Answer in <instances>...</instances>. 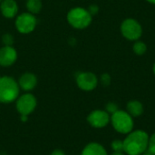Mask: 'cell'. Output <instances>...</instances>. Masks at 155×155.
<instances>
[{"label": "cell", "mask_w": 155, "mask_h": 155, "mask_svg": "<svg viewBox=\"0 0 155 155\" xmlns=\"http://www.w3.org/2000/svg\"><path fill=\"white\" fill-rule=\"evenodd\" d=\"M149 135L143 130L132 131L124 140V152L127 155H141L148 150Z\"/></svg>", "instance_id": "1"}, {"label": "cell", "mask_w": 155, "mask_h": 155, "mask_svg": "<svg viewBox=\"0 0 155 155\" xmlns=\"http://www.w3.org/2000/svg\"><path fill=\"white\" fill-rule=\"evenodd\" d=\"M17 81L12 76H0V104H12L20 95Z\"/></svg>", "instance_id": "2"}, {"label": "cell", "mask_w": 155, "mask_h": 155, "mask_svg": "<svg viewBox=\"0 0 155 155\" xmlns=\"http://www.w3.org/2000/svg\"><path fill=\"white\" fill-rule=\"evenodd\" d=\"M68 24L75 29H85L93 20V15L84 7L76 6L69 10L66 15Z\"/></svg>", "instance_id": "3"}, {"label": "cell", "mask_w": 155, "mask_h": 155, "mask_svg": "<svg viewBox=\"0 0 155 155\" xmlns=\"http://www.w3.org/2000/svg\"><path fill=\"white\" fill-rule=\"evenodd\" d=\"M133 118L134 117H132L126 111L118 110L111 115V123L117 133L128 134L134 130V122Z\"/></svg>", "instance_id": "4"}, {"label": "cell", "mask_w": 155, "mask_h": 155, "mask_svg": "<svg viewBox=\"0 0 155 155\" xmlns=\"http://www.w3.org/2000/svg\"><path fill=\"white\" fill-rule=\"evenodd\" d=\"M37 106V99L31 93L20 94L15 100V109L19 115L29 116L35 112Z\"/></svg>", "instance_id": "5"}, {"label": "cell", "mask_w": 155, "mask_h": 155, "mask_svg": "<svg viewBox=\"0 0 155 155\" xmlns=\"http://www.w3.org/2000/svg\"><path fill=\"white\" fill-rule=\"evenodd\" d=\"M37 25V19L35 15L25 12L16 15L15 21V26L18 33L22 35H27L32 33Z\"/></svg>", "instance_id": "6"}, {"label": "cell", "mask_w": 155, "mask_h": 155, "mask_svg": "<svg viewBox=\"0 0 155 155\" xmlns=\"http://www.w3.org/2000/svg\"><path fill=\"white\" fill-rule=\"evenodd\" d=\"M122 35L128 40L134 41L138 40L143 34L142 25L135 19L127 18L123 21L121 25Z\"/></svg>", "instance_id": "7"}, {"label": "cell", "mask_w": 155, "mask_h": 155, "mask_svg": "<svg viewBox=\"0 0 155 155\" xmlns=\"http://www.w3.org/2000/svg\"><path fill=\"white\" fill-rule=\"evenodd\" d=\"M76 84L84 92H91L98 85V78L92 72H81L76 76Z\"/></svg>", "instance_id": "8"}, {"label": "cell", "mask_w": 155, "mask_h": 155, "mask_svg": "<svg viewBox=\"0 0 155 155\" xmlns=\"http://www.w3.org/2000/svg\"><path fill=\"white\" fill-rule=\"evenodd\" d=\"M86 120L92 127L95 129H102L107 126L111 122V115L105 110L97 109L92 111L88 114Z\"/></svg>", "instance_id": "9"}, {"label": "cell", "mask_w": 155, "mask_h": 155, "mask_svg": "<svg viewBox=\"0 0 155 155\" xmlns=\"http://www.w3.org/2000/svg\"><path fill=\"white\" fill-rule=\"evenodd\" d=\"M17 51L14 46L3 45L0 48V66L10 67L14 65L17 60Z\"/></svg>", "instance_id": "10"}, {"label": "cell", "mask_w": 155, "mask_h": 155, "mask_svg": "<svg viewBox=\"0 0 155 155\" xmlns=\"http://www.w3.org/2000/svg\"><path fill=\"white\" fill-rule=\"evenodd\" d=\"M37 82V76L30 72L23 74L17 81L20 90H23L25 93H30L33 91L36 87Z\"/></svg>", "instance_id": "11"}, {"label": "cell", "mask_w": 155, "mask_h": 155, "mask_svg": "<svg viewBox=\"0 0 155 155\" xmlns=\"http://www.w3.org/2000/svg\"><path fill=\"white\" fill-rule=\"evenodd\" d=\"M0 12L7 19L16 17L18 14V5L15 0H3L0 4Z\"/></svg>", "instance_id": "12"}, {"label": "cell", "mask_w": 155, "mask_h": 155, "mask_svg": "<svg viewBox=\"0 0 155 155\" xmlns=\"http://www.w3.org/2000/svg\"><path fill=\"white\" fill-rule=\"evenodd\" d=\"M80 155H108V153L102 144L93 142L84 146Z\"/></svg>", "instance_id": "13"}, {"label": "cell", "mask_w": 155, "mask_h": 155, "mask_svg": "<svg viewBox=\"0 0 155 155\" xmlns=\"http://www.w3.org/2000/svg\"><path fill=\"white\" fill-rule=\"evenodd\" d=\"M127 113L132 117H139L143 114V105L137 100H132L127 103L126 105Z\"/></svg>", "instance_id": "14"}, {"label": "cell", "mask_w": 155, "mask_h": 155, "mask_svg": "<svg viewBox=\"0 0 155 155\" xmlns=\"http://www.w3.org/2000/svg\"><path fill=\"white\" fill-rule=\"evenodd\" d=\"M25 7L27 12L33 15H37L43 8V2L42 0H26Z\"/></svg>", "instance_id": "15"}, {"label": "cell", "mask_w": 155, "mask_h": 155, "mask_svg": "<svg viewBox=\"0 0 155 155\" xmlns=\"http://www.w3.org/2000/svg\"><path fill=\"white\" fill-rule=\"evenodd\" d=\"M133 50L136 54L143 55L147 51V45L142 41H137V42L134 43V45L133 46Z\"/></svg>", "instance_id": "16"}, {"label": "cell", "mask_w": 155, "mask_h": 155, "mask_svg": "<svg viewBox=\"0 0 155 155\" xmlns=\"http://www.w3.org/2000/svg\"><path fill=\"white\" fill-rule=\"evenodd\" d=\"M15 42V38L13 36V35L6 33L5 35H3L2 36V43L4 45H7V46H13Z\"/></svg>", "instance_id": "17"}, {"label": "cell", "mask_w": 155, "mask_h": 155, "mask_svg": "<svg viewBox=\"0 0 155 155\" xmlns=\"http://www.w3.org/2000/svg\"><path fill=\"white\" fill-rule=\"evenodd\" d=\"M111 147H112L114 152H124V141L118 140V139L114 140L112 142Z\"/></svg>", "instance_id": "18"}, {"label": "cell", "mask_w": 155, "mask_h": 155, "mask_svg": "<svg viewBox=\"0 0 155 155\" xmlns=\"http://www.w3.org/2000/svg\"><path fill=\"white\" fill-rule=\"evenodd\" d=\"M119 110L118 104L114 102H109L106 105H105V111L109 114H113L114 113H116Z\"/></svg>", "instance_id": "19"}, {"label": "cell", "mask_w": 155, "mask_h": 155, "mask_svg": "<svg viewBox=\"0 0 155 155\" xmlns=\"http://www.w3.org/2000/svg\"><path fill=\"white\" fill-rule=\"evenodd\" d=\"M100 82L101 84L104 85V86H109L111 84V82H112V78H111V75L107 73H104L101 75L100 77Z\"/></svg>", "instance_id": "20"}, {"label": "cell", "mask_w": 155, "mask_h": 155, "mask_svg": "<svg viewBox=\"0 0 155 155\" xmlns=\"http://www.w3.org/2000/svg\"><path fill=\"white\" fill-rule=\"evenodd\" d=\"M148 151L155 155V133L149 137V144H148Z\"/></svg>", "instance_id": "21"}, {"label": "cell", "mask_w": 155, "mask_h": 155, "mask_svg": "<svg viewBox=\"0 0 155 155\" xmlns=\"http://www.w3.org/2000/svg\"><path fill=\"white\" fill-rule=\"evenodd\" d=\"M87 10L89 11V13H90L92 15H96V13L99 11V7H98L96 5H92L89 6V8H88Z\"/></svg>", "instance_id": "22"}, {"label": "cell", "mask_w": 155, "mask_h": 155, "mask_svg": "<svg viewBox=\"0 0 155 155\" xmlns=\"http://www.w3.org/2000/svg\"><path fill=\"white\" fill-rule=\"evenodd\" d=\"M49 155H66L65 153L61 149H54Z\"/></svg>", "instance_id": "23"}, {"label": "cell", "mask_w": 155, "mask_h": 155, "mask_svg": "<svg viewBox=\"0 0 155 155\" xmlns=\"http://www.w3.org/2000/svg\"><path fill=\"white\" fill-rule=\"evenodd\" d=\"M20 120H21V122L25 123L28 120V116H26V115H20Z\"/></svg>", "instance_id": "24"}, {"label": "cell", "mask_w": 155, "mask_h": 155, "mask_svg": "<svg viewBox=\"0 0 155 155\" xmlns=\"http://www.w3.org/2000/svg\"><path fill=\"white\" fill-rule=\"evenodd\" d=\"M110 155H125V153L124 152H114Z\"/></svg>", "instance_id": "25"}, {"label": "cell", "mask_w": 155, "mask_h": 155, "mask_svg": "<svg viewBox=\"0 0 155 155\" xmlns=\"http://www.w3.org/2000/svg\"><path fill=\"white\" fill-rule=\"evenodd\" d=\"M141 155H153V153H150V152H149V151L147 150L146 152H144L143 153H142Z\"/></svg>", "instance_id": "26"}, {"label": "cell", "mask_w": 155, "mask_h": 155, "mask_svg": "<svg viewBox=\"0 0 155 155\" xmlns=\"http://www.w3.org/2000/svg\"><path fill=\"white\" fill-rule=\"evenodd\" d=\"M146 1H148V2L151 3V4H154L155 5V0H146Z\"/></svg>", "instance_id": "27"}, {"label": "cell", "mask_w": 155, "mask_h": 155, "mask_svg": "<svg viewBox=\"0 0 155 155\" xmlns=\"http://www.w3.org/2000/svg\"><path fill=\"white\" fill-rule=\"evenodd\" d=\"M153 74H155V63L154 64H153Z\"/></svg>", "instance_id": "28"}, {"label": "cell", "mask_w": 155, "mask_h": 155, "mask_svg": "<svg viewBox=\"0 0 155 155\" xmlns=\"http://www.w3.org/2000/svg\"><path fill=\"white\" fill-rule=\"evenodd\" d=\"M2 1H3V0H0V4H1V2H2Z\"/></svg>", "instance_id": "29"}, {"label": "cell", "mask_w": 155, "mask_h": 155, "mask_svg": "<svg viewBox=\"0 0 155 155\" xmlns=\"http://www.w3.org/2000/svg\"><path fill=\"white\" fill-rule=\"evenodd\" d=\"M6 155H9V154H6Z\"/></svg>", "instance_id": "30"}]
</instances>
